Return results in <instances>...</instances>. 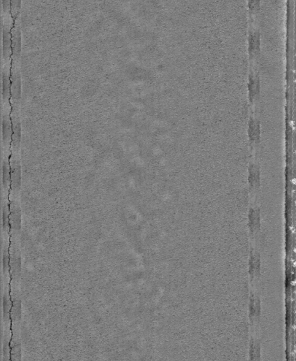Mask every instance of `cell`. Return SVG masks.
<instances>
[{"mask_svg":"<svg viewBox=\"0 0 296 361\" xmlns=\"http://www.w3.org/2000/svg\"><path fill=\"white\" fill-rule=\"evenodd\" d=\"M12 139V125L9 115L3 117V142L4 145H9Z\"/></svg>","mask_w":296,"mask_h":361,"instance_id":"4","label":"cell"},{"mask_svg":"<svg viewBox=\"0 0 296 361\" xmlns=\"http://www.w3.org/2000/svg\"><path fill=\"white\" fill-rule=\"evenodd\" d=\"M4 83H3V98L4 100L9 99V93H10V83H9V78L7 75L4 74Z\"/></svg>","mask_w":296,"mask_h":361,"instance_id":"7","label":"cell"},{"mask_svg":"<svg viewBox=\"0 0 296 361\" xmlns=\"http://www.w3.org/2000/svg\"><path fill=\"white\" fill-rule=\"evenodd\" d=\"M261 35L258 31L250 33L248 39V48L251 55H257L260 52Z\"/></svg>","mask_w":296,"mask_h":361,"instance_id":"3","label":"cell"},{"mask_svg":"<svg viewBox=\"0 0 296 361\" xmlns=\"http://www.w3.org/2000/svg\"><path fill=\"white\" fill-rule=\"evenodd\" d=\"M11 93H12L14 103L17 105V104H18L19 100L21 98V83L18 76H16V77H14L13 79Z\"/></svg>","mask_w":296,"mask_h":361,"instance_id":"5","label":"cell"},{"mask_svg":"<svg viewBox=\"0 0 296 361\" xmlns=\"http://www.w3.org/2000/svg\"><path fill=\"white\" fill-rule=\"evenodd\" d=\"M11 183V168L7 160L3 161V184L4 188H8Z\"/></svg>","mask_w":296,"mask_h":361,"instance_id":"6","label":"cell"},{"mask_svg":"<svg viewBox=\"0 0 296 361\" xmlns=\"http://www.w3.org/2000/svg\"><path fill=\"white\" fill-rule=\"evenodd\" d=\"M261 0H248V7L252 14L259 12L260 9Z\"/></svg>","mask_w":296,"mask_h":361,"instance_id":"8","label":"cell"},{"mask_svg":"<svg viewBox=\"0 0 296 361\" xmlns=\"http://www.w3.org/2000/svg\"><path fill=\"white\" fill-rule=\"evenodd\" d=\"M21 128L20 117L17 114H14L12 117V145L14 150H17L20 146L21 137Z\"/></svg>","mask_w":296,"mask_h":361,"instance_id":"2","label":"cell"},{"mask_svg":"<svg viewBox=\"0 0 296 361\" xmlns=\"http://www.w3.org/2000/svg\"><path fill=\"white\" fill-rule=\"evenodd\" d=\"M11 186L14 191H19L21 186V166L18 158L12 156L11 160Z\"/></svg>","mask_w":296,"mask_h":361,"instance_id":"1","label":"cell"}]
</instances>
